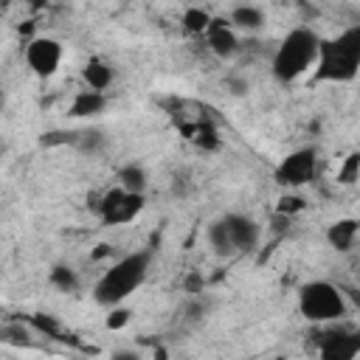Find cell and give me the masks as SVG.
Instances as JSON below:
<instances>
[{"instance_id":"cell-3","label":"cell","mask_w":360,"mask_h":360,"mask_svg":"<svg viewBox=\"0 0 360 360\" xmlns=\"http://www.w3.org/2000/svg\"><path fill=\"white\" fill-rule=\"evenodd\" d=\"M208 245L217 256H242L259 248L262 225L242 211H228L208 225Z\"/></svg>"},{"instance_id":"cell-24","label":"cell","mask_w":360,"mask_h":360,"mask_svg":"<svg viewBox=\"0 0 360 360\" xmlns=\"http://www.w3.org/2000/svg\"><path fill=\"white\" fill-rule=\"evenodd\" d=\"M129 309L124 307V304H118V307H110V315L104 318V326L107 329H124L127 323H129Z\"/></svg>"},{"instance_id":"cell-4","label":"cell","mask_w":360,"mask_h":360,"mask_svg":"<svg viewBox=\"0 0 360 360\" xmlns=\"http://www.w3.org/2000/svg\"><path fill=\"white\" fill-rule=\"evenodd\" d=\"M295 304H298L301 318L309 323H332V321H343L349 315L346 292L326 278H312V281L301 284Z\"/></svg>"},{"instance_id":"cell-20","label":"cell","mask_w":360,"mask_h":360,"mask_svg":"<svg viewBox=\"0 0 360 360\" xmlns=\"http://www.w3.org/2000/svg\"><path fill=\"white\" fill-rule=\"evenodd\" d=\"M79 129H48L39 135V146L53 149V146H76Z\"/></svg>"},{"instance_id":"cell-6","label":"cell","mask_w":360,"mask_h":360,"mask_svg":"<svg viewBox=\"0 0 360 360\" xmlns=\"http://www.w3.org/2000/svg\"><path fill=\"white\" fill-rule=\"evenodd\" d=\"M312 352L323 360H352L360 354V326H346L340 321L315 323Z\"/></svg>"},{"instance_id":"cell-25","label":"cell","mask_w":360,"mask_h":360,"mask_svg":"<svg viewBox=\"0 0 360 360\" xmlns=\"http://www.w3.org/2000/svg\"><path fill=\"white\" fill-rule=\"evenodd\" d=\"M112 360H138V352L135 349H115Z\"/></svg>"},{"instance_id":"cell-18","label":"cell","mask_w":360,"mask_h":360,"mask_svg":"<svg viewBox=\"0 0 360 360\" xmlns=\"http://www.w3.org/2000/svg\"><path fill=\"white\" fill-rule=\"evenodd\" d=\"M48 284L56 287L59 292H76L82 287V278L70 264H53L48 273Z\"/></svg>"},{"instance_id":"cell-5","label":"cell","mask_w":360,"mask_h":360,"mask_svg":"<svg viewBox=\"0 0 360 360\" xmlns=\"http://www.w3.org/2000/svg\"><path fill=\"white\" fill-rule=\"evenodd\" d=\"M312 82H332V84H346L360 73V59L352 56L338 37H321L318 59L312 68Z\"/></svg>"},{"instance_id":"cell-17","label":"cell","mask_w":360,"mask_h":360,"mask_svg":"<svg viewBox=\"0 0 360 360\" xmlns=\"http://www.w3.org/2000/svg\"><path fill=\"white\" fill-rule=\"evenodd\" d=\"M146 169L141 166V163H124L118 172H115V183L118 186H124V188H129V191H146Z\"/></svg>"},{"instance_id":"cell-12","label":"cell","mask_w":360,"mask_h":360,"mask_svg":"<svg viewBox=\"0 0 360 360\" xmlns=\"http://www.w3.org/2000/svg\"><path fill=\"white\" fill-rule=\"evenodd\" d=\"M107 110V93L104 90H79L68 107V115L70 118H93V115H101Z\"/></svg>"},{"instance_id":"cell-2","label":"cell","mask_w":360,"mask_h":360,"mask_svg":"<svg viewBox=\"0 0 360 360\" xmlns=\"http://www.w3.org/2000/svg\"><path fill=\"white\" fill-rule=\"evenodd\" d=\"M318 48H321V37L307 28V25H298L292 31H287L273 53V62H270V70L273 76L281 82V84H290L295 82L298 76H304L309 68H315V59H318Z\"/></svg>"},{"instance_id":"cell-11","label":"cell","mask_w":360,"mask_h":360,"mask_svg":"<svg viewBox=\"0 0 360 360\" xmlns=\"http://www.w3.org/2000/svg\"><path fill=\"white\" fill-rule=\"evenodd\" d=\"M357 233H360V219H354V217H340V219H335V222L326 228V242H329L332 250L349 253V250L354 248Z\"/></svg>"},{"instance_id":"cell-10","label":"cell","mask_w":360,"mask_h":360,"mask_svg":"<svg viewBox=\"0 0 360 360\" xmlns=\"http://www.w3.org/2000/svg\"><path fill=\"white\" fill-rule=\"evenodd\" d=\"M202 37H205L208 51H211L217 59H231V56H236V51H239L236 28H233L231 20H225V17H214L211 25H208V31H205Z\"/></svg>"},{"instance_id":"cell-9","label":"cell","mask_w":360,"mask_h":360,"mask_svg":"<svg viewBox=\"0 0 360 360\" xmlns=\"http://www.w3.org/2000/svg\"><path fill=\"white\" fill-rule=\"evenodd\" d=\"M22 56H25V65H28V70H31L34 76L51 79V76L62 68L65 48H62V42L53 39V37H34V39L25 42Z\"/></svg>"},{"instance_id":"cell-16","label":"cell","mask_w":360,"mask_h":360,"mask_svg":"<svg viewBox=\"0 0 360 360\" xmlns=\"http://www.w3.org/2000/svg\"><path fill=\"white\" fill-rule=\"evenodd\" d=\"M211 20H214V14L205 11V8H200V6H188V8L180 14L183 31H186V34H194V37H202V34L208 31Z\"/></svg>"},{"instance_id":"cell-8","label":"cell","mask_w":360,"mask_h":360,"mask_svg":"<svg viewBox=\"0 0 360 360\" xmlns=\"http://www.w3.org/2000/svg\"><path fill=\"white\" fill-rule=\"evenodd\" d=\"M318 174V152L315 146H298L287 152L278 166L273 169V180L284 188H304L315 180Z\"/></svg>"},{"instance_id":"cell-22","label":"cell","mask_w":360,"mask_h":360,"mask_svg":"<svg viewBox=\"0 0 360 360\" xmlns=\"http://www.w3.org/2000/svg\"><path fill=\"white\" fill-rule=\"evenodd\" d=\"M340 186H352L360 180V152H349L338 169V177H335Z\"/></svg>"},{"instance_id":"cell-7","label":"cell","mask_w":360,"mask_h":360,"mask_svg":"<svg viewBox=\"0 0 360 360\" xmlns=\"http://www.w3.org/2000/svg\"><path fill=\"white\" fill-rule=\"evenodd\" d=\"M143 205H146V197L141 191H129L115 183L96 200V214L104 225L115 228V225H129L143 211Z\"/></svg>"},{"instance_id":"cell-15","label":"cell","mask_w":360,"mask_h":360,"mask_svg":"<svg viewBox=\"0 0 360 360\" xmlns=\"http://www.w3.org/2000/svg\"><path fill=\"white\" fill-rule=\"evenodd\" d=\"M231 25L236 31H259L264 25V11L253 3H242V6H233L231 14H228Z\"/></svg>"},{"instance_id":"cell-13","label":"cell","mask_w":360,"mask_h":360,"mask_svg":"<svg viewBox=\"0 0 360 360\" xmlns=\"http://www.w3.org/2000/svg\"><path fill=\"white\" fill-rule=\"evenodd\" d=\"M115 79V70L110 62H104L101 56H90L82 68V82L90 87V90H107Z\"/></svg>"},{"instance_id":"cell-23","label":"cell","mask_w":360,"mask_h":360,"mask_svg":"<svg viewBox=\"0 0 360 360\" xmlns=\"http://www.w3.org/2000/svg\"><path fill=\"white\" fill-rule=\"evenodd\" d=\"M338 42H340L352 56H357V59H360V22H354V25L343 28V31L338 34Z\"/></svg>"},{"instance_id":"cell-19","label":"cell","mask_w":360,"mask_h":360,"mask_svg":"<svg viewBox=\"0 0 360 360\" xmlns=\"http://www.w3.org/2000/svg\"><path fill=\"white\" fill-rule=\"evenodd\" d=\"M304 208H307V197H301L298 188H287V191L278 197V202H276V214H281V217H295V214H301Z\"/></svg>"},{"instance_id":"cell-21","label":"cell","mask_w":360,"mask_h":360,"mask_svg":"<svg viewBox=\"0 0 360 360\" xmlns=\"http://www.w3.org/2000/svg\"><path fill=\"white\" fill-rule=\"evenodd\" d=\"M104 143H107V138H104L101 129H79V141H76L73 149H79L84 155H96V152L104 149Z\"/></svg>"},{"instance_id":"cell-14","label":"cell","mask_w":360,"mask_h":360,"mask_svg":"<svg viewBox=\"0 0 360 360\" xmlns=\"http://www.w3.org/2000/svg\"><path fill=\"white\" fill-rule=\"evenodd\" d=\"M183 132H186V138H188L197 149H202V152H217V149H219V129H217L214 121H208V118H197L191 127H183Z\"/></svg>"},{"instance_id":"cell-1","label":"cell","mask_w":360,"mask_h":360,"mask_svg":"<svg viewBox=\"0 0 360 360\" xmlns=\"http://www.w3.org/2000/svg\"><path fill=\"white\" fill-rule=\"evenodd\" d=\"M149 267H152V253L149 250H132L124 253L121 259H115L93 284V301L98 307H118L124 304L135 290L143 287V281L149 278Z\"/></svg>"}]
</instances>
